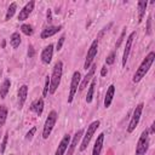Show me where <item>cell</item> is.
<instances>
[{
    "instance_id": "1",
    "label": "cell",
    "mask_w": 155,
    "mask_h": 155,
    "mask_svg": "<svg viewBox=\"0 0 155 155\" xmlns=\"http://www.w3.org/2000/svg\"><path fill=\"white\" fill-rule=\"evenodd\" d=\"M154 59H155V52H154V51H150V52L145 56V58L142 61V63L139 64L138 69L136 70V73H134V75H133V79H132L133 82L137 84V82H139V81L145 76V74L149 71L151 64L154 63Z\"/></svg>"
},
{
    "instance_id": "2",
    "label": "cell",
    "mask_w": 155,
    "mask_h": 155,
    "mask_svg": "<svg viewBox=\"0 0 155 155\" xmlns=\"http://www.w3.org/2000/svg\"><path fill=\"white\" fill-rule=\"evenodd\" d=\"M62 74H63V63H62V61H57L54 63L52 74L50 76V92L48 93L53 94L57 91V88L61 84V80H62Z\"/></svg>"
},
{
    "instance_id": "3",
    "label": "cell",
    "mask_w": 155,
    "mask_h": 155,
    "mask_svg": "<svg viewBox=\"0 0 155 155\" xmlns=\"http://www.w3.org/2000/svg\"><path fill=\"white\" fill-rule=\"evenodd\" d=\"M99 125H101V121H99V120H96V121H92V122L87 126V130L84 132L82 140H81V144H80V148H79L80 151H85V150L87 149V147H88V144H90V142H91L93 134L96 133L97 128L99 127Z\"/></svg>"
},
{
    "instance_id": "4",
    "label": "cell",
    "mask_w": 155,
    "mask_h": 155,
    "mask_svg": "<svg viewBox=\"0 0 155 155\" xmlns=\"http://www.w3.org/2000/svg\"><path fill=\"white\" fill-rule=\"evenodd\" d=\"M57 117H58L57 113L54 110H51L48 116L46 117L44 127H42V138L44 139H47L50 137V134H51V132H52V130H53V127L57 122Z\"/></svg>"
},
{
    "instance_id": "5",
    "label": "cell",
    "mask_w": 155,
    "mask_h": 155,
    "mask_svg": "<svg viewBox=\"0 0 155 155\" xmlns=\"http://www.w3.org/2000/svg\"><path fill=\"white\" fill-rule=\"evenodd\" d=\"M148 149H149V132H148V130H144L137 142L136 155H145Z\"/></svg>"
},
{
    "instance_id": "6",
    "label": "cell",
    "mask_w": 155,
    "mask_h": 155,
    "mask_svg": "<svg viewBox=\"0 0 155 155\" xmlns=\"http://www.w3.org/2000/svg\"><path fill=\"white\" fill-rule=\"evenodd\" d=\"M143 107H144L143 103H139V104L136 105V108H134V110H133V114H132V117H131V120H130V122H128V126H127V132H128V133H132V132L136 130V127L138 126L139 120H140V116H142Z\"/></svg>"
},
{
    "instance_id": "7",
    "label": "cell",
    "mask_w": 155,
    "mask_h": 155,
    "mask_svg": "<svg viewBox=\"0 0 155 155\" xmlns=\"http://www.w3.org/2000/svg\"><path fill=\"white\" fill-rule=\"evenodd\" d=\"M81 81V74L80 71H74L73 76H71V81H70V87H69V94H68V104L73 103V99L75 97V93L78 92V87L80 85Z\"/></svg>"
},
{
    "instance_id": "8",
    "label": "cell",
    "mask_w": 155,
    "mask_h": 155,
    "mask_svg": "<svg viewBox=\"0 0 155 155\" xmlns=\"http://www.w3.org/2000/svg\"><path fill=\"white\" fill-rule=\"evenodd\" d=\"M97 52H98V39L93 40L88 51H87V54H86V58H85V63H84V69L85 70H88L90 67L93 64V59L94 57L97 56Z\"/></svg>"
},
{
    "instance_id": "9",
    "label": "cell",
    "mask_w": 155,
    "mask_h": 155,
    "mask_svg": "<svg viewBox=\"0 0 155 155\" xmlns=\"http://www.w3.org/2000/svg\"><path fill=\"white\" fill-rule=\"evenodd\" d=\"M136 38V31H132L127 39H126V45H125V48H124V53H122V61H121V64L122 67L126 65V62L128 59V56H130V52H131V47H132V44H133V40Z\"/></svg>"
},
{
    "instance_id": "10",
    "label": "cell",
    "mask_w": 155,
    "mask_h": 155,
    "mask_svg": "<svg viewBox=\"0 0 155 155\" xmlns=\"http://www.w3.org/2000/svg\"><path fill=\"white\" fill-rule=\"evenodd\" d=\"M84 132H85V130H82V128H81V130H79L78 132H75V134L73 136V138L70 139V143H69V145H68L67 155H74V151H75V149H76V145L79 144L80 139L82 138Z\"/></svg>"
},
{
    "instance_id": "11",
    "label": "cell",
    "mask_w": 155,
    "mask_h": 155,
    "mask_svg": "<svg viewBox=\"0 0 155 155\" xmlns=\"http://www.w3.org/2000/svg\"><path fill=\"white\" fill-rule=\"evenodd\" d=\"M34 6H35V1H34V0H31V1L27 2V4L23 6V8L19 11V13H18V17H17V18H18V21H19V22L25 21V19L30 16V13L33 12Z\"/></svg>"
},
{
    "instance_id": "12",
    "label": "cell",
    "mask_w": 155,
    "mask_h": 155,
    "mask_svg": "<svg viewBox=\"0 0 155 155\" xmlns=\"http://www.w3.org/2000/svg\"><path fill=\"white\" fill-rule=\"evenodd\" d=\"M96 64H92L91 67H90V69L87 70V74L84 76V79H82V81H80V85H79V91H84L87 86H88V84L91 82V80L93 79V76H94V73H96Z\"/></svg>"
},
{
    "instance_id": "13",
    "label": "cell",
    "mask_w": 155,
    "mask_h": 155,
    "mask_svg": "<svg viewBox=\"0 0 155 155\" xmlns=\"http://www.w3.org/2000/svg\"><path fill=\"white\" fill-rule=\"evenodd\" d=\"M52 57H53V45L52 44H48L41 51L40 58H41V62L44 64H50L51 61H52Z\"/></svg>"
},
{
    "instance_id": "14",
    "label": "cell",
    "mask_w": 155,
    "mask_h": 155,
    "mask_svg": "<svg viewBox=\"0 0 155 155\" xmlns=\"http://www.w3.org/2000/svg\"><path fill=\"white\" fill-rule=\"evenodd\" d=\"M69 143H70V134L67 133L61 139V142H59V144H58V147H57V149L54 151V155H64L65 151H67V149H68Z\"/></svg>"
},
{
    "instance_id": "15",
    "label": "cell",
    "mask_w": 155,
    "mask_h": 155,
    "mask_svg": "<svg viewBox=\"0 0 155 155\" xmlns=\"http://www.w3.org/2000/svg\"><path fill=\"white\" fill-rule=\"evenodd\" d=\"M61 29H62V25H48L45 29H42L40 38L41 39H48V38L56 35L58 31H61Z\"/></svg>"
},
{
    "instance_id": "16",
    "label": "cell",
    "mask_w": 155,
    "mask_h": 155,
    "mask_svg": "<svg viewBox=\"0 0 155 155\" xmlns=\"http://www.w3.org/2000/svg\"><path fill=\"white\" fill-rule=\"evenodd\" d=\"M27 96H28V86L27 85H22L19 88H18V93H17V97H18V108L22 109L25 101H27Z\"/></svg>"
},
{
    "instance_id": "17",
    "label": "cell",
    "mask_w": 155,
    "mask_h": 155,
    "mask_svg": "<svg viewBox=\"0 0 155 155\" xmlns=\"http://www.w3.org/2000/svg\"><path fill=\"white\" fill-rule=\"evenodd\" d=\"M44 105H45L44 104V99L42 98H38L30 104V110L34 111L38 116H40L42 114V111H44Z\"/></svg>"
},
{
    "instance_id": "18",
    "label": "cell",
    "mask_w": 155,
    "mask_h": 155,
    "mask_svg": "<svg viewBox=\"0 0 155 155\" xmlns=\"http://www.w3.org/2000/svg\"><path fill=\"white\" fill-rule=\"evenodd\" d=\"M103 143H104V133H99L96 142H94V145H93V149H92V155H101Z\"/></svg>"
},
{
    "instance_id": "19",
    "label": "cell",
    "mask_w": 155,
    "mask_h": 155,
    "mask_svg": "<svg viewBox=\"0 0 155 155\" xmlns=\"http://www.w3.org/2000/svg\"><path fill=\"white\" fill-rule=\"evenodd\" d=\"M114 94H115V85H110L107 90V93H105V97H104V108H109L113 99H114Z\"/></svg>"
},
{
    "instance_id": "20",
    "label": "cell",
    "mask_w": 155,
    "mask_h": 155,
    "mask_svg": "<svg viewBox=\"0 0 155 155\" xmlns=\"http://www.w3.org/2000/svg\"><path fill=\"white\" fill-rule=\"evenodd\" d=\"M147 6H148V1L147 0H140L137 4L138 7V23H140L145 16V11H147Z\"/></svg>"
},
{
    "instance_id": "21",
    "label": "cell",
    "mask_w": 155,
    "mask_h": 155,
    "mask_svg": "<svg viewBox=\"0 0 155 155\" xmlns=\"http://www.w3.org/2000/svg\"><path fill=\"white\" fill-rule=\"evenodd\" d=\"M10 87H11V81L10 79H5L0 86V98H6L8 91H10Z\"/></svg>"
},
{
    "instance_id": "22",
    "label": "cell",
    "mask_w": 155,
    "mask_h": 155,
    "mask_svg": "<svg viewBox=\"0 0 155 155\" xmlns=\"http://www.w3.org/2000/svg\"><path fill=\"white\" fill-rule=\"evenodd\" d=\"M94 87H96V79H92L90 85H88V91H87V94H86V103H92V99H93V93H94Z\"/></svg>"
},
{
    "instance_id": "23",
    "label": "cell",
    "mask_w": 155,
    "mask_h": 155,
    "mask_svg": "<svg viewBox=\"0 0 155 155\" xmlns=\"http://www.w3.org/2000/svg\"><path fill=\"white\" fill-rule=\"evenodd\" d=\"M21 41H22V39H21L19 33L15 31V33L11 34V36H10V44H11V46H12L13 48H17V47L21 45Z\"/></svg>"
},
{
    "instance_id": "24",
    "label": "cell",
    "mask_w": 155,
    "mask_h": 155,
    "mask_svg": "<svg viewBox=\"0 0 155 155\" xmlns=\"http://www.w3.org/2000/svg\"><path fill=\"white\" fill-rule=\"evenodd\" d=\"M16 10H17V4L16 2H11L8 8H7V12H6V16H5V21H10L13 15L16 13Z\"/></svg>"
},
{
    "instance_id": "25",
    "label": "cell",
    "mask_w": 155,
    "mask_h": 155,
    "mask_svg": "<svg viewBox=\"0 0 155 155\" xmlns=\"http://www.w3.org/2000/svg\"><path fill=\"white\" fill-rule=\"evenodd\" d=\"M6 120H7V108L6 105L1 104L0 105V127L5 125Z\"/></svg>"
},
{
    "instance_id": "26",
    "label": "cell",
    "mask_w": 155,
    "mask_h": 155,
    "mask_svg": "<svg viewBox=\"0 0 155 155\" xmlns=\"http://www.w3.org/2000/svg\"><path fill=\"white\" fill-rule=\"evenodd\" d=\"M21 31H22L24 35L30 36V35H33L34 29H33V27H31L30 24H22V25H21Z\"/></svg>"
},
{
    "instance_id": "27",
    "label": "cell",
    "mask_w": 155,
    "mask_h": 155,
    "mask_svg": "<svg viewBox=\"0 0 155 155\" xmlns=\"http://www.w3.org/2000/svg\"><path fill=\"white\" fill-rule=\"evenodd\" d=\"M7 140H8V132H5L4 138H2V140H1V144H0V153H1V154H4V153H5V150H6Z\"/></svg>"
},
{
    "instance_id": "28",
    "label": "cell",
    "mask_w": 155,
    "mask_h": 155,
    "mask_svg": "<svg viewBox=\"0 0 155 155\" xmlns=\"http://www.w3.org/2000/svg\"><path fill=\"white\" fill-rule=\"evenodd\" d=\"M48 92H50V76L47 75L45 78V86L42 88V97H47Z\"/></svg>"
},
{
    "instance_id": "29",
    "label": "cell",
    "mask_w": 155,
    "mask_h": 155,
    "mask_svg": "<svg viewBox=\"0 0 155 155\" xmlns=\"http://www.w3.org/2000/svg\"><path fill=\"white\" fill-rule=\"evenodd\" d=\"M115 57H116L115 52H114V51L110 52V53L108 54V57L105 58V64H107V65H111V64H114V62H115Z\"/></svg>"
},
{
    "instance_id": "30",
    "label": "cell",
    "mask_w": 155,
    "mask_h": 155,
    "mask_svg": "<svg viewBox=\"0 0 155 155\" xmlns=\"http://www.w3.org/2000/svg\"><path fill=\"white\" fill-rule=\"evenodd\" d=\"M125 34H126V28L122 29V31H121V34H120V36H119V39H117V42L115 44V48H119V47H120V45L122 44V41H124V39H125Z\"/></svg>"
},
{
    "instance_id": "31",
    "label": "cell",
    "mask_w": 155,
    "mask_h": 155,
    "mask_svg": "<svg viewBox=\"0 0 155 155\" xmlns=\"http://www.w3.org/2000/svg\"><path fill=\"white\" fill-rule=\"evenodd\" d=\"M64 41H65V35H62V36L58 39V41H57V45H56V51H61V50H62V46H63Z\"/></svg>"
},
{
    "instance_id": "32",
    "label": "cell",
    "mask_w": 155,
    "mask_h": 155,
    "mask_svg": "<svg viewBox=\"0 0 155 155\" xmlns=\"http://www.w3.org/2000/svg\"><path fill=\"white\" fill-rule=\"evenodd\" d=\"M35 132H36V127H31V128L27 132V134H25V139H27V140H31L33 137H34V134H35Z\"/></svg>"
},
{
    "instance_id": "33",
    "label": "cell",
    "mask_w": 155,
    "mask_h": 155,
    "mask_svg": "<svg viewBox=\"0 0 155 155\" xmlns=\"http://www.w3.org/2000/svg\"><path fill=\"white\" fill-rule=\"evenodd\" d=\"M151 22H153L151 16H149L148 19H147V29H145V34L147 35H150L151 34Z\"/></svg>"
},
{
    "instance_id": "34",
    "label": "cell",
    "mask_w": 155,
    "mask_h": 155,
    "mask_svg": "<svg viewBox=\"0 0 155 155\" xmlns=\"http://www.w3.org/2000/svg\"><path fill=\"white\" fill-rule=\"evenodd\" d=\"M34 56H35V50H34L33 45H29V47H28V57L29 58H33Z\"/></svg>"
},
{
    "instance_id": "35",
    "label": "cell",
    "mask_w": 155,
    "mask_h": 155,
    "mask_svg": "<svg viewBox=\"0 0 155 155\" xmlns=\"http://www.w3.org/2000/svg\"><path fill=\"white\" fill-rule=\"evenodd\" d=\"M46 19H47L48 23H51V21H52V11H51L50 8H48L47 12H46Z\"/></svg>"
},
{
    "instance_id": "36",
    "label": "cell",
    "mask_w": 155,
    "mask_h": 155,
    "mask_svg": "<svg viewBox=\"0 0 155 155\" xmlns=\"http://www.w3.org/2000/svg\"><path fill=\"white\" fill-rule=\"evenodd\" d=\"M107 73H108V69H107V67H105V65H103V67L101 68V76H105V75H107Z\"/></svg>"
},
{
    "instance_id": "37",
    "label": "cell",
    "mask_w": 155,
    "mask_h": 155,
    "mask_svg": "<svg viewBox=\"0 0 155 155\" xmlns=\"http://www.w3.org/2000/svg\"><path fill=\"white\" fill-rule=\"evenodd\" d=\"M148 132H149V134H154V132H155V121H153V124L150 126V130Z\"/></svg>"
},
{
    "instance_id": "38",
    "label": "cell",
    "mask_w": 155,
    "mask_h": 155,
    "mask_svg": "<svg viewBox=\"0 0 155 155\" xmlns=\"http://www.w3.org/2000/svg\"><path fill=\"white\" fill-rule=\"evenodd\" d=\"M10 155H15V154H10Z\"/></svg>"
}]
</instances>
